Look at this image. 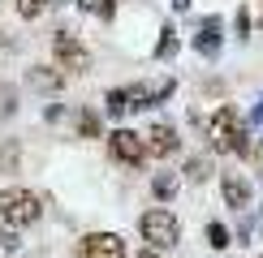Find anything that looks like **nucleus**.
I'll use <instances>...</instances> for the list:
<instances>
[{
    "label": "nucleus",
    "instance_id": "nucleus-1",
    "mask_svg": "<svg viewBox=\"0 0 263 258\" xmlns=\"http://www.w3.org/2000/svg\"><path fill=\"white\" fill-rule=\"evenodd\" d=\"M207 146L216 155H250L255 150V138L246 134V121L233 103H220L207 121Z\"/></svg>",
    "mask_w": 263,
    "mask_h": 258
},
{
    "label": "nucleus",
    "instance_id": "nucleus-2",
    "mask_svg": "<svg viewBox=\"0 0 263 258\" xmlns=\"http://www.w3.org/2000/svg\"><path fill=\"white\" fill-rule=\"evenodd\" d=\"M39 215H43L39 193L22 189V185L0 189V228H5V232H22V228H30V224H35Z\"/></svg>",
    "mask_w": 263,
    "mask_h": 258
},
{
    "label": "nucleus",
    "instance_id": "nucleus-3",
    "mask_svg": "<svg viewBox=\"0 0 263 258\" xmlns=\"http://www.w3.org/2000/svg\"><path fill=\"white\" fill-rule=\"evenodd\" d=\"M138 232H142V241H147V250H177V241H181V224H177V215H173L168 207H151V211H142V220H138Z\"/></svg>",
    "mask_w": 263,
    "mask_h": 258
},
{
    "label": "nucleus",
    "instance_id": "nucleus-4",
    "mask_svg": "<svg viewBox=\"0 0 263 258\" xmlns=\"http://www.w3.org/2000/svg\"><path fill=\"white\" fill-rule=\"evenodd\" d=\"M108 155L121 168H142V159H147V138L134 134V129H112V134H108Z\"/></svg>",
    "mask_w": 263,
    "mask_h": 258
},
{
    "label": "nucleus",
    "instance_id": "nucleus-5",
    "mask_svg": "<svg viewBox=\"0 0 263 258\" xmlns=\"http://www.w3.org/2000/svg\"><path fill=\"white\" fill-rule=\"evenodd\" d=\"M52 52H57V64H61L65 73H86V69H91V52H86L82 43L69 35V30H57Z\"/></svg>",
    "mask_w": 263,
    "mask_h": 258
},
{
    "label": "nucleus",
    "instance_id": "nucleus-6",
    "mask_svg": "<svg viewBox=\"0 0 263 258\" xmlns=\"http://www.w3.org/2000/svg\"><path fill=\"white\" fill-rule=\"evenodd\" d=\"M78 258H129V250L117 232H86L78 241Z\"/></svg>",
    "mask_w": 263,
    "mask_h": 258
},
{
    "label": "nucleus",
    "instance_id": "nucleus-7",
    "mask_svg": "<svg viewBox=\"0 0 263 258\" xmlns=\"http://www.w3.org/2000/svg\"><path fill=\"white\" fill-rule=\"evenodd\" d=\"M220 198H224L229 211L246 215V207H255V185H250L242 172H224L220 177Z\"/></svg>",
    "mask_w": 263,
    "mask_h": 258
},
{
    "label": "nucleus",
    "instance_id": "nucleus-8",
    "mask_svg": "<svg viewBox=\"0 0 263 258\" xmlns=\"http://www.w3.org/2000/svg\"><path fill=\"white\" fill-rule=\"evenodd\" d=\"M125 91H129V107L138 112V107H156V103H164V99H168L173 91H177V82H173V78H164V82H142V86H125Z\"/></svg>",
    "mask_w": 263,
    "mask_h": 258
},
{
    "label": "nucleus",
    "instance_id": "nucleus-9",
    "mask_svg": "<svg viewBox=\"0 0 263 258\" xmlns=\"http://www.w3.org/2000/svg\"><path fill=\"white\" fill-rule=\"evenodd\" d=\"M142 138H147V155H156V159H168L173 150L181 146L177 129H173L168 121H156V125H151V129H147V134H142Z\"/></svg>",
    "mask_w": 263,
    "mask_h": 258
},
{
    "label": "nucleus",
    "instance_id": "nucleus-10",
    "mask_svg": "<svg viewBox=\"0 0 263 258\" xmlns=\"http://www.w3.org/2000/svg\"><path fill=\"white\" fill-rule=\"evenodd\" d=\"M220 43H224V22L216 17V13L203 17L199 22V35H194V52H199V56H216Z\"/></svg>",
    "mask_w": 263,
    "mask_h": 258
},
{
    "label": "nucleus",
    "instance_id": "nucleus-11",
    "mask_svg": "<svg viewBox=\"0 0 263 258\" xmlns=\"http://www.w3.org/2000/svg\"><path fill=\"white\" fill-rule=\"evenodd\" d=\"M173 52H177V30L164 26L160 30V43H156V60H173Z\"/></svg>",
    "mask_w": 263,
    "mask_h": 258
},
{
    "label": "nucleus",
    "instance_id": "nucleus-12",
    "mask_svg": "<svg viewBox=\"0 0 263 258\" xmlns=\"http://www.w3.org/2000/svg\"><path fill=\"white\" fill-rule=\"evenodd\" d=\"M108 116H125L129 112V91H125V86H117V91H108Z\"/></svg>",
    "mask_w": 263,
    "mask_h": 258
},
{
    "label": "nucleus",
    "instance_id": "nucleus-13",
    "mask_svg": "<svg viewBox=\"0 0 263 258\" xmlns=\"http://www.w3.org/2000/svg\"><path fill=\"white\" fill-rule=\"evenodd\" d=\"M207 245H212V250H229V245H233V241H229V228H224V224H207Z\"/></svg>",
    "mask_w": 263,
    "mask_h": 258
},
{
    "label": "nucleus",
    "instance_id": "nucleus-14",
    "mask_svg": "<svg viewBox=\"0 0 263 258\" xmlns=\"http://www.w3.org/2000/svg\"><path fill=\"white\" fill-rule=\"evenodd\" d=\"M78 134L82 138H100V116H95L91 107H82V112H78Z\"/></svg>",
    "mask_w": 263,
    "mask_h": 258
},
{
    "label": "nucleus",
    "instance_id": "nucleus-15",
    "mask_svg": "<svg viewBox=\"0 0 263 258\" xmlns=\"http://www.w3.org/2000/svg\"><path fill=\"white\" fill-rule=\"evenodd\" d=\"M78 5L86 9V13H95V17H104V22H108V17L117 13V0H78Z\"/></svg>",
    "mask_w": 263,
    "mask_h": 258
},
{
    "label": "nucleus",
    "instance_id": "nucleus-16",
    "mask_svg": "<svg viewBox=\"0 0 263 258\" xmlns=\"http://www.w3.org/2000/svg\"><path fill=\"white\" fill-rule=\"evenodd\" d=\"M48 5H52V0H17V13L26 17V22H35V17L43 13V9H48Z\"/></svg>",
    "mask_w": 263,
    "mask_h": 258
},
{
    "label": "nucleus",
    "instance_id": "nucleus-17",
    "mask_svg": "<svg viewBox=\"0 0 263 258\" xmlns=\"http://www.w3.org/2000/svg\"><path fill=\"white\" fill-rule=\"evenodd\" d=\"M30 82L43 86V91H57V86H61V73H52V69H35V73H30Z\"/></svg>",
    "mask_w": 263,
    "mask_h": 258
},
{
    "label": "nucleus",
    "instance_id": "nucleus-18",
    "mask_svg": "<svg viewBox=\"0 0 263 258\" xmlns=\"http://www.w3.org/2000/svg\"><path fill=\"white\" fill-rule=\"evenodd\" d=\"M151 189H156V198H173V193H177V181H173V177H156Z\"/></svg>",
    "mask_w": 263,
    "mask_h": 258
},
{
    "label": "nucleus",
    "instance_id": "nucleus-19",
    "mask_svg": "<svg viewBox=\"0 0 263 258\" xmlns=\"http://www.w3.org/2000/svg\"><path fill=\"white\" fill-rule=\"evenodd\" d=\"M185 177H190V181H207V159L203 155L190 159V164H185Z\"/></svg>",
    "mask_w": 263,
    "mask_h": 258
},
{
    "label": "nucleus",
    "instance_id": "nucleus-20",
    "mask_svg": "<svg viewBox=\"0 0 263 258\" xmlns=\"http://www.w3.org/2000/svg\"><path fill=\"white\" fill-rule=\"evenodd\" d=\"M237 35H242V39L250 35V9H246V5L237 9Z\"/></svg>",
    "mask_w": 263,
    "mask_h": 258
},
{
    "label": "nucleus",
    "instance_id": "nucleus-21",
    "mask_svg": "<svg viewBox=\"0 0 263 258\" xmlns=\"http://www.w3.org/2000/svg\"><path fill=\"white\" fill-rule=\"evenodd\" d=\"M250 125H263V99H259L255 107H250Z\"/></svg>",
    "mask_w": 263,
    "mask_h": 258
},
{
    "label": "nucleus",
    "instance_id": "nucleus-22",
    "mask_svg": "<svg viewBox=\"0 0 263 258\" xmlns=\"http://www.w3.org/2000/svg\"><path fill=\"white\" fill-rule=\"evenodd\" d=\"M173 9H177V13H185V9H190V0H173Z\"/></svg>",
    "mask_w": 263,
    "mask_h": 258
},
{
    "label": "nucleus",
    "instance_id": "nucleus-23",
    "mask_svg": "<svg viewBox=\"0 0 263 258\" xmlns=\"http://www.w3.org/2000/svg\"><path fill=\"white\" fill-rule=\"evenodd\" d=\"M138 258H160V254H156V250H142V254H138Z\"/></svg>",
    "mask_w": 263,
    "mask_h": 258
},
{
    "label": "nucleus",
    "instance_id": "nucleus-24",
    "mask_svg": "<svg viewBox=\"0 0 263 258\" xmlns=\"http://www.w3.org/2000/svg\"><path fill=\"white\" fill-rule=\"evenodd\" d=\"M52 5H65V0H52Z\"/></svg>",
    "mask_w": 263,
    "mask_h": 258
},
{
    "label": "nucleus",
    "instance_id": "nucleus-25",
    "mask_svg": "<svg viewBox=\"0 0 263 258\" xmlns=\"http://www.w3.org/2000/svg\"><path fill=\"white\" fill-rule=\"evenodd\" d=\"M259 215H263V207H259Z\"/></svg>",
    "mask_w": 263,
    "mask_h": 258
},
{
    "label": "nucleus",
    "instance_id": "nucleus-26",
    "mask_svg": "<svg viewBox=\"0 0 263 258\" xmlns=\"http://www.w3.org/2000/svg\"><path fill=\"white\" fill-rule=\"evenodd\" d=\"M255 258H263V254H255Z\"/></svg>",
    "mask_w": 263,
    "mask_h": 258
}]
</instances>
